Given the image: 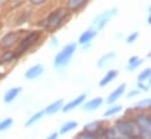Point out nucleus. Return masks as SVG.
I'll return each instance as SVG.
<instances>
[{
  "mask_svg": "<svg viewBox=\"0 0 151 139\" xmlns=\"http://www.w3.org/2000/svg\"><path fill=\"white\" fill-rule=\"evenodd\" d=\"M123 111H124V107L116 102V104L109 105V107H106V110L103 113V117L106 118V119H110V118H113V117L120 114Z\"/></svg>",
  "mask_w": 151,
  "mask_h": 139,
  "instance_id": "obj_18",
  "label": "nucleus"
},
{
  "mask_svg": "<svg viewBox=\"0 0 151 139\" xmlns=\"http://www.w3.org/2000/svg\"><path fill=\"white\" fill-rule=\"evenodd\" d=\"M147 57H149V58H151V51H150V52L147 53Z\"/></svg>",
  "mask_w": 151,
  "mask_h": 139,
  "instance_id": "obj_38",
  "label": "nucleus"
},
{
  "mask_svg": "<svg viewBox=\"0 0 151 139\" xmlns=\"http://www.w3.org/2000/svg\"><path fill=\"white\" fill-rule=\"evenodd\" d=\"M126 88H127V84H126V82H122V84H119L116 88H113V90L109 93V95H107L106 99H105V102H106L107 105L116 104L122 97L125 95V93H126Z\"/></svg>",
  "mask_w": 151,
  "mask_h": 139,
  "instance_id": "obj_7",
  "label": "nucleus"
},
{
  "mask_svg": "<svg viewBox=\"0 0 151 139\" xmlns=\"http://www.w3.org/2000/svg\"><path fill=\"white\" fill-rule=\"evenodd\" d=\"M125 139H140V137L137 134V135H132V137H127V138H125Z\"/></svg>",
  "mask_w": 151,
  "mask_h": 139,
  "instance_id": "obj_34",
  "label": "nucleus"
},
{
  "mask_svg": "<svg viewBox=\"0 0 151 139\" xmlns=\"http://www.w3.org/2000/svg\"><path fill=\"white\" fill-rule=\"evenodd\" d=\"M41 32L40 31H31L28 32L25 37H22L19 42H18V47H17V51H15V54H17V58L24 55L26 52H28L33 46H35L40 39H41Z\"/></svg>",
  "mask_w": 151,
  "mask_h": 139,
  "instance_id": "obj_5",
  "label": "nucleus"
},
{
  "mask_svg": "<svg viewBox=\"0 0 151 139\" xmlns=\"http://www.w3.org/2000/svg\"><path fill=\"white\" fill-rule=\"evenodd\" d=\"M78 125H79V124H78L77 120H67V121H65V123H63V124L60 125L58 133H59L60 135H65V134H67V133L74 131V130L78 127Z\"/></svg>",
  "mask_w": 151,
  "mask_h": 139,
  "instance_id": "obj_20",
  "label": "nucleus"
},
{
  "mask_svg": "<svg viewBox=\"0 0 151 139\" xmlns=\"http://www.w3.org/2000/svg\"><path fill=\"white\" fill-rule=\"evenodd\" d=\"M112 125L116 128L117 133L123 138H127V137H132V135L138 134V127L134 124V121L132 120V118L124 115L122 118L116 119Z\"/></svg>",
  "mask_w": 151,
  "mask_h": 139,
  "instance_id": "obj_4",
  "label": "nucleus"
},
{
  "mask_svg": "<svg viewBox=\"0 0 151 139\" xmlns=\"http://www.w3.org/2000/svg\"><path fill=\"white\" fill-rule=\"evenodd\" d=\"M13 123H14V120H13V118H11V117L0 120V132H5V131L9 130V128L13 126Z\"/></svg>",
  "mask_w": 151,
  "mask_h": 139,
  "instance_id": "obj_25",
  "label": "nucleus"
},
{
  "mask_svg": "<svg viewBox=\"0 0 151 139\" xmlns=\"http://www.w3.org/2000/svg\"><path fill=\"white\" fill-rule=\"evenodd\" d=\"M86 99H87V94H86V93H80L79 95L74 97V98L71 99L70 101L65 102L64 106H63V108H61V112L68 113V112H71V111H73V110H76V108L80 107V106L85 102Z\"/></svg>",
  "mask_w": 151,
  "mask_h": 139,
  "instance_id": "obj_8",
  "label": "nucleus"
},
{
  "mask_svg": "<svg viewBox=\"0 0 151 139\" xmlns=\"http://www.w3.org/2000/svg\"><path fill=\"white\" fill-rule=\"evenodd\" d=\"M140 91L136 87V88H131L129 92H126L125 93V97H126V99H132V98H136V97H138V95H140Z\"/></svg>",
  "mask_w": 151,
  "mask_h": 139,
  "instance_id": "obj_27",
  "label": "nucleus"
},
{
  "mask_svg": "<svg viewBox=\"0 0 151 139\" xmlns=\"http://www.w3.org/2000/svg\"><path fill=\"white\" fill-rule=\"evenodd\" d=\"M97 35H98V32L94 28L90 27V28L85 29L84 32H81V34L78 38V44L77 45H80L83 47V49H85V48L91 46V42L97 38Z\"/></svg>",
  "mask_w": 151,
  "mask_h": 139,
  "instance_id": "obj_6",
  "label": "nucleus"
},
{
  "mask_svg": "<svg viewBox=\"0 0 151 139\" xmlns=\"http://www.w3.org/2000/svg\"><path fill=\"white\" fill-rule=\"evenodd\" d=\"M133 108L136 111L143 112H151V98H142L134 102Z\"/></svg>",
  "mask_w": 151,
  "mask_h": 139,
  "instance_id": "obj_21",
  "label": "nucleus"
},
{
  "mask_svg": "<svg viewBox=\"0 0 151 139\" xmlns=\"http://www.w3.org/2000/svg\"><path fill=\"white\" fill-rule=\"evenodd\" d=\"M64 104H65V100H64L63 98H59V99H57V100L50 102V104L44 108L45 115H53V114L60 112L61 108H63V106H64Z\"/></svg>",
  "mask_w": 151,
  "mask_h": 139,
  "instance_id": "obj_16",
  "label": "nucleus"
},
{
  "mask_svg": "<svg viewBox=\"0 0 151 139\" xmlns=\"http://www.w3.org/2000/svg\"><path fill=\"white\" fill-rule=\"evenodd\" d=\"M15 59H17L15 51L6 49V51H4V52L1 53V55H0V65H7V64H11V62H13Z\"/></svg>",
  "mask_w": 151,
  "mask_h": 139,
  "instance_id": "obj_23",
  "label": "nucleus"
},
{
  "mask_svg": "<svg viewBox=\"0 0 151 139\" xmlns=\"http://www.w3.org/2000/svg\"><path fill=\"white\" fill-rule=\"evenodd\" d=\"M58 137H59V133H58L57 131H54V132L50 133L48 135H46L45 139H58Z\"/></svg>",
  "mask_w": 151,
  "mask_h": 139,
  "instance_id": "obj_31",
  "label": "nucleus"
},
{
  "mask_svg": "<svg viewBox=\"0 0 151 139\" xmlns=\"http://www.w3.org/2000/svg\"><path fill=\"white\" fill-rule=\"evenodd\" d=\"M150 60H151V58H150Z\"/></svg>",
  "mask_w": 151,
  "mask_h": 139,
  "instance_id": "obj_40",
  "label": "nucleus"
},
{
  "mask_svg": "<svg viewBox=\"0 0 151 139\" xmlns=\"http://www.w3.org/2000/svg\"><path fill=\"white\" fill-rule=\"evenodd\" d=\"M139 38V32L138 31H133L131 33H129L125 38V44L126 45H132L133 42L137 41V39Z\"/></svg>",
  "mask_w": 151,
  "mask_h": 139,
  "instance_id": "obj_26",
  "label": "nucleus"
},
{
  "mask_svg": "<svg viewBox=\"0 0 151 139\" xmlns=\"http://www.w3.org/2000/svg\"><path fill=\"white\" fill-rule=\"evenodd\" d=\"M68 16V12L64 8V7H58L53 11H51L41 21V26L46 31H55L58 29L60 26H63V24L65 22V20Z\"/></svg>",
  "mask_w": 151,
  "mask_h": 139,
  "instance_id": "obj_1",
  "label": "nucleus"
},
{
  "mask_svg": "<svg viewBox=\"0 0 151 139\" xmlns=\"http://www.w3.org/2000/svg\"><path fill=\"white\" fill-rule=\"evenodd\" d=\"M74 139H96V135H92L85 131H81L79 133H77V135L74 137Z\"/></svg>",
  "mask_w": 151,
  "mask_h": 139,
  "instance_id": "obj_28",
  "label": "nucleus"
},
{
  "mask_svg": "<svg viewBox=\"0 0 151 139\" xmlns=\"http://www.w3.org/2000/svg\"><path fill=\"white\" fill-rule=\"evenodd\" d=\"M137 88L140 91V92H149V86L146 85V82H140V81H137Z\"/></svg>",
  "mask_w": 151,
  "mask_h": 139,
  "instance_id": "obj_29",
  "label": "nucleus"
},
{
  "mask_svg": "<svg viewBox=\"0 0 151 139\" xmlns=\"http://www.w3.org/2000/svg\"><path fill=\"white\" fill-rule=\"evenodd\" d=\"M20 39V33L19 32H8L6 33L1 39H0V48L2 49H9L12 46H14Z\"/></svg>",
  "mask_w": 151,
  "mask_h": 139,
  "instance_id": "obj_9",
  "label": "nucleus"
},
{
  "mask_svg": "<svg viewBox=\"0 0 151 139\" xmlns=\"http://www.w3.org/2000/svg\"><path fill=\"white\" fill-rule=\"evenodd\" d=\"M146 85L149 86V88H151V75H150V78L146 80Z\"/></svg>",
  "mask_w": 151,
  "mask_h": 139,
  "instance_id": "obj_35",
  "label": "nucleus"
},
{
  "mask_svg": "<svg viewBox=\"0 0 151 139\" xmlns=\"http://www.w3.org/2000/svg\"><path fill=\"white\" fill-rule=\"evenodd\" d=\"M116 59H117V52L116 51H109V52H106L99 57V59L97 60V67L103 70V68L110 66Z\"/></svg>",
  "mask_w": 151,
  "mask_h": 139,
  "instance_id": "obj_13",
  "label": "nucleus"
},
{
  "mask_svg": "<svg viewBox=\"0 0 151 139\" xmlns=\"http://www.w3.org/2000/svg\"><path fill=\"white\" fill-rule=\"evenodd\" d=\"M105 104V99L103 97H94L88 100H85V102L80 106L84 112H93L99 110Z\"/></svg>",
  "mask_w": 151,
  "mask_h": 139,
  "instance_id": "obj_11",
  "label": "nucleus"
},
{
  "mask_svg": "<svg viewBox=\"0 0 151 139\" xmlns=\"http://www.w3.org/2000/svg\"><path fill=\"white\" fill-rule=\"evenodd\" d=\"M44 71H45V67H44L42 64H39V62H38V64H34V65L29 66V67L25 71L24 78H25L26 80H29V81L35 80V79L40 78V77L44 74Z\"/></svg>",
  "mask_w": 151,
  "mask_h": 139,
  "instance_id": "obj_10",
  "label": "nucleus"
},
{
  "mask_svg": "<svg viewBox=\"0 0 151 139\" xmlns=\"http://www.w3.org/2000/svg\"><path fill=\"white\" fill-rule=\"evenodd\" d=\"M104 126L105 125H104V123L101 120H92V121H90V123L84 125L83 131H85V132H87V133H90L92 135H98Z\"/></svg>",
  "mask_w": 151,
  "mask_h": 139,
  "instance_id": "obj_15",
  "label": "nucleus"
},
{
  "mask_svg": "<svg viewBox=\"0 0 151 139\" xmlns=\"http://www.w3.org/2000/svg\"><path fill=\"white\" fill-rule=\"evenodd\" d=\"M46 1H47V0H28V2H29L32 6H35V7H38V6H42Z\"/></svg>",
  "mask_w": 151,
  "mask_h": 139,
  "instance_id": "obj_30",
  "label": "nucleus"
},
{
  "mask_svg": "<svg viewBox=\"0 0 151 139\" xmlns=\"http://www.w3.org/2000/svg\"><path fill=\"white\" fill-rule=\"evenodd\" d=\"M143 64H144V59L139 58L138 55H131L127 60V64H126V71L129 73H132L137 68H139Z\"/></svg>",
  "mask_w": 151,
  "mask_h": 139,
  "instance_id": "obj_19",
  "label": "nucleus"
},
{
  "mask_svg": "<svg viewBox=\"0 0 151 139\" xmlns=\"http://www.w3.org/2000/svg\"><path fill=\"white\" fill-rule=\"evenodd\" d=\"M44 117H45L44 110H39V111H37L35 113H33L31 117H28V118H27V120L25 121L24 126H25V127H31V126L35 125L38 121H40Z\"/></svg>",
  "mask_w": 151,
  "mask_h": 139,
  "instance_id": "obj_22",
  "label": "nucleus"
},
{
  "mask_svg": "<svg viewBox=\"0 0 151 139\" xmlns=\"http://www.w3.org/2000/svg\"><path fill=\"white\" fill-rule=\"evenodd\" d=\"M21 92H22V87H20V86H15V87L8 88V90L5 92V94H4V98H2L4 102H5V104H11V102H13V101L21 94Z\"/></svg>",
  "mask_w": 151,
  "mask_h": 139,
  "instance_id": "obj_17",
  "label": "nucleus"
},
{
  "mask_svg": "<svg viewBox=\"0 0 151 139\" xmlns=\"http://www.w3.org/2000/svg\"><path fill=\"white\" fill-rule=\"evenodd\" d=\"M90 0H66L65 2V9L68 12V14H76L80 12Z\"/></svg>",
  "mask_w": 151,
  "mask_h": 139,
  "instance_id": "obj_12",
  "label": "nucleus"
},
{
  "mask_svg": "<svg viewBox=\"0 0 151 139\" xmlns=\"http://www.w3.org/2000/svg\"><path fill=\"white\" fill-rule=\"evenodd\" d=\"M147 11H149V13H151V5L149 6V8H147Z\"/></svg>",
  "mask_w": 151,
  "mask_h": 139,
  "instance_id": "obj_37",
  "label": "nucleus"
},
{
  "mask_svg": "<svg viewBox=\"0 0 151 139\" xmlns=\"http://www.w3.org/2000/svg\"><path fill=\"white\" fill-rule=\"evenodd\" d=\"M151 75V67H146L144 70H142L138 75H137V81H140V82H146V80L150 78Z\"/></svg>",
  "mask_w": 151,
  "mask_h": 139,
  "instance_id": "obj_24",
  "label": "nucleus"
},
{
  "mask_svg": "<svg viewBox=\"0 0 151 139\" xmlns=\"http://www.w3.org/2000/svg\"><path fill=\"white\" fill-rule=\"evenodd\" d=\"M77 47H78V45L76 42L66 44L54 55V58H53V67L57 71H61V70L66 68L70 65V62H71V60H72V58H73V55H74V53L77 51Z\"/></svg>",
  "mask_w": 151,
  "mask_h": 139,
  "instance_id": "obj_2",
  "label": "nucleus"
},
{
  "mask_svg": "<svg viewBox=\"0 0 151 139\" xmlns=\"http://www.w3.org/2000/svg\"><path fill=\"white\" fill-rule=\"evenodd\" d=\"M113 139H125V138H123V137H120V135H118V137H116V138H113Z\"/></svg>",
  "mask_w": 151,
  "mask_h": 139,
  "instance_id": "obj_36",
  "label": "nucleus"
},
{
  "mask_svg": "<svg viewBox=\"0 0 151 139\" xmlns=\"http://www.w3.org/2000/svg\"><path fill=\"white\" fill-rule=\"evenodd\" d=\"M54 45H55V46L58 45V39H57L55 37H53V38H52V46H54Z\"/></svg>",
  "mask_w": 151,
  "mask_h": 139,
  "instance_id": "obj_32",
  "label": "nucleus"
},
{
  "mask_svg": "<svg viewBox=\"0 0 151 139\" xmlns=\"http://www.w3.org/2000/svg\"><path fill=\"white\" fill-rule=\"evenodd\" d=\"M146 22H147L149 26H151V13H149V16H147V19H146Z\"/></svg>",
  "mask_w": 151,
  "mask_h": 139,
  "instance_id": "obj_33",
  "label": "nucleus"
},
{
  "mask_svg": "<svg viewBox=\"0 0 151 139\" xmlns=\"http://www.w3.org/2000/svg\"><path fill=\"white\" fill-rule=\"evenodd\" d=\"M2 2H4V1H2V0H0V7L2 6Z\"/></svg>",
  "mask_w": 151,
  "mask_h": 139,
  "instance_id": "obj_39",
  "label": "nucleus"
},
{
  "mask_svg": "<svg viewBox=\"0 0 151 139\" xmlns=\"http://www.w3.org/2000/svg\"><path fill=\"white\" fill-rule=\"evenodd\" d=\"M118 12H119L118 7H117V6H113V7H110V8L105 9V11L98 13V14L92 19V21H91V27L94 28V29L99 33L100 31L105 29V27L110 24V21H111L113 18H116V16L118 15Z\"/></svg>",
  "mask_w": 151,
  "mask_h": 139,
  "instance_id": "obj_3",
  "label": "nucleus"
},
{
  "mask_svg": "<svg viewBox=\"0 0 151 139\" xmlns=\"http://www.w3.org/2000/svg\"><path fill=\"white\" fill-rule=\"evenodd\" d=\"M118 75H119V71H118V70H116V68H110V70L100 78V80H99V82H98V86H99L100 88L109 86L111 82H113V81L118 78Z\"/></svg>",
  "mask_w": 151,
  "mask_h": 139,
  "instance_id": "obj_14",
  "label": "nucleus"
}]
</instances>
